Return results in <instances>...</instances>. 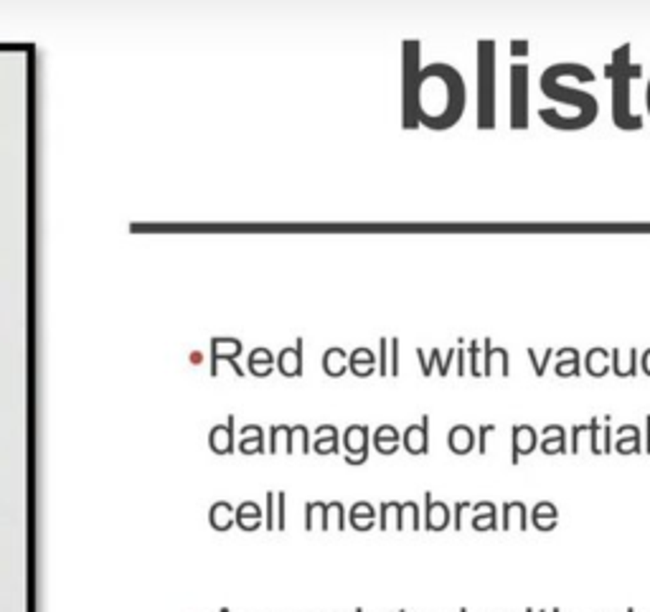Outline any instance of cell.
<instances>
[{"label":"cell","mask_w":650,"mask_h":612,"mask_svg":"<svg viewBox=\"0 0 650 612\" xmlns=\"http://www.w3.org/2000/svg\"><path fill=\"white\" fill-rule=\"evenodd\" d=\"M465 109V87L462 76L447 64H432L419 69L417 117L432 130L452 127Z\"/></svg>","instance_id":"obj_1"},{"label":"cell","mask_w":650,"mask_h":612,"mask_svg":"<svg viewBox=\"0 0 650 612\" xmlns=\"http://www.w3.org/2000/svg\"><path fill=\"white\" fill-rule=\"evenodd\" d=\"M613 79V120L620 130H638L643 117L630 112V79L643 74L638 64H630V46H622L613 54V64L605 71Z\"/></svg>","instance_id":"obj_2"},{"label":"cell","mask_w":650,"mask_h":612,"mask_svg":"<svg viewBox=\"0 0 650 612\" xmlns=\"http://www.w3.org/2000/svg\"><path fill=\"white\" fill-rule=\"evenodd\" d=\"M478 125L495 127V44L480 41L478 46Z\"/></svg>","instance_id":"obj_3"},{"label":"cell","mask_w":650,"mask_h":612,"mask_svg":"<svg viewBox=\"0 0 650 612\" xmlns=\"http://www.w3.org/2000/svg\"><path fill=\"white\" fill-rule=\"evenodd\" d=\"M417 95H419V41H404V112L402 122L407 130L417 127Z\"/></svg>","instance_id":"obj_4"},{"label":"cell","mask_w":650,"mask_h":612,"mask_svg":"<svg viewBox=\"0 0 650 612\" xmlns=\"http://www.w3.org/2000/svg\"><path fill=\"white\" fill-rule=\"evenodd\" d=\"M511 127L513 130L529 127V66L526 64L511 66Z\"/></svg>","instance_id":"obj_5"},{"label":"cell","mask_w":650,"mask_h":612,"mask_svg":"<svg viewBox=\"0 0 650 612\" xmlns=\"http://www.w3.org/2000/svg\"><path fill=\"white\" fill-rule=\"evenodd\" d=\"M541 89H543V95L549 97V100L564 102V104H572V107H579L582 114H587L589 120H594V114H597V100H594L592 95H584V92H579V89L564 87V84L549 79L546 74H543Z\"/></svg>","instance_id":"obj_6"},{"label":"cell","mask_w":650,"mask_h":612,"mask_svg":"<svg viewBox=\"0 0 650 612\" xmlns=\"http://www.w3.org/2000/svg\"><path fill=\"white\" fill-rule=\"evenodd\" d=\"M348 465H363L368 457V427L366 424H351L343 435Z\"/></svg>","instance_id":"obj_7"},{"label":"cell","mask_w":650,"mask_h":612,"mask_svg":"<svg viewBox=\"0 0 650 612\" xmlns=\"http://www.w3.org/2000/svg\"><path fill=\"white\" fill-rule=\"evenodd\" d=\"M538 445V432L531 424H513L511 429V462L513 465H518V457H524V455H531L534 450H536Z\"/></svg>","instance_id":"obj_8"},{"label":"cell","mask_w":650,"mask_h":612,"mask_svg":"<svg viewBox=\"0 0 650 612\" xmlns=\"http://www.w3.org/2000/svg\"><path fill=\"white\" fill-rule=\"evenodd\" d=\"M430 416L424 414L419 424H409L402 437V445L409 455H427L430 452Z\"/></svg>","instance_id":"obj_9"},{"label":"cell","mask_w":650,"mask_h":612,"mask_svg":"<svg viewBox=\"0 0 650 612\" xmlns=\"http://www.w3.org/2000/svg\"><path fill=\"white\" fill-rule=\"evenodd\" d=\"M424 529L427 531H445L450 526V521H452V516H450V505L442 503V500H435L432 498V493H424Z\"/></svg>","instance_id":"obj_10"},{"label":"cell","mask_w":650,"mask_h":612,"mask_svg":"<svg viewBox=\"0 0 650 612\" xmlns=\"http://www.w3.org/2000/svg\"><path fill=\"white\" fill-rule=\"evenodd\" d=\"M541 452L546 455H564L569 452L567 448V429L559 424H546L541 429Z\"/></svg>","instance_id":"obj_11"},{"label":"cell","mask_w":650,"mask_h":612,"mask_svg":"<svg viewBox=\"0 0 650 612\" xmlns=\"http://www.w3.org/2000/svg\"><path fill=\"white\" fill-rule=\"evenodd\" d=\"M447 445L455 455H467L475 448V432L467 424H455L447 435Z\"/></svg>","instance_id":"obj_12"},{"label":"cell","mask_w":650,"mask_h":612,"mask_svg":"<svg viewBox=\"0 0 650 612\" xmlns=\"http://www.w3.org/2000/svg\"><path fill=\"white\" fill-rule=\"evenodd\" d=\"M373 366H376V356L368 351V348H356L354 354L348 356V371L366 379L373 373Z\"/></svg>","instance_id":"obj_13"},{"label":"cell","mask_w":650,"mask_h":612,"mask_svg":"<svg viewBox=\"0 0 650 612\" xmlns=\"http://www.w3.org/2000/svg\"><path fill=\"white\" fill-rule=\"evenodd\" d=\"M556 376L569 379V376H579V354L577 348H562L556 354V366H554Z\"/></svg>","instance_id":"obj_14"},{"label":"cell","mask_w":650,"mask_h":612,"mask_svg":"<svg viewBox=\"0 0 650 612\" xmlns=\"http://www.w3.org/2000/svg\"><path fill=\"white\" fill-rule=\"evenodd\" d=\"M518 524V531L529 529V518H526V505L521 500H508L503 503V531H511Z\"/></svg>","instance_id":"obj_15"},{"label":"cell","mask_w":650,"mask_h":612,"mask_svg":"<svg viewBox=\"0 0 650 612\" xmlns=\"http://www.w3.org/2000/svg\"><path fill=\"white\" fill-rule=\"evenodd\" d=\"M351 526H354L356 531H368L373 529V521H376V508H373L371 503H366V500H359V503H354V508H351Z\"/></svg>","instance_id":"obj_16"},{"label":"cell","mask_w":650,"mask_h":612,"mask_svg":"<svg viewBox=\"0 0 650 612\" xmlns=\"http://www.w3.org/2000/svg\"><path fill=\"white\" fill-rule=\"evenodd\" d=\"M483 346H486V361H483V376H490L493 373V364H495V359H498V368L503 376H508L511 373V368H508V351L505 348H495L490 341H483Z\"/></svg>","instance_id":"obj_17"},{"label":"cell","mask_w":650,"mask_h":612,"mask_svg":"<svg viewBox=\"0 0 650 612\" xmlns=\"http://www.w3.org/2000/svg\"><path fill=\"white\" fill-rule=\"evenodd\" d=\"M610 368L618 373L620 379H630V376H635V373H638V348H630V354H627V364H622V359H620V348H615L613 354H610Z\"/></svg>","instance_id":"obj_18"},{"label":"cell","mask_w":650,"mask_h":612,"mask_svg":"<svg viewBox=\"0 0 650 612\" xmlns=\"http://www.w3.org/2000/svg\"><path fill=\"white\" fill-rule=\"evenodd\" d=\"M556 518H559L556 516V505L549 503V500H541L531 513V524L536 526L538 531H551L556 526Z\"/></svg>","instance_id":"obj_19"},{"label":"cell","mask_w":650,"mask_h":612,"mask_svg":"<svg viewBox=\"0 0 650 612\" xmlns=\"http://www.w3.org/2000/svg\"><path fill=\"white\" fill-rule=\"evenodd\" d=\"M303 341H297L295 348H287L279 356V368H282L284 376H300L303 373Z\"/></svg>","instance_id":"obj_20"},{"label":"cell","mask_w":650,"mask_h":612,"mask_svg":"<svg viewBox=\"0 0 650 612\" xmlns=\"http://www.w3.org/2000/svg\"><path fill=\"white\" fill-rule=\"evenodd\" d=\"M346 351L343 348H328L325 351V356H323V368H325V373L328 376H333V379H338V376H343V373L348 371V364H346Z\"/></svg>","instance_id":"obj_21"},{"label":"cell","mask_w":650,"mask_h":612,"mask_svg":"<svg viewBox=\"0 0 650 612\" xmlns=\"http://www.w3.org/2000/svg\"><path fill=\"white\" fill-rule=\"evenodd\" d=\"M315 452L318 455H330L338 452V429L333 424H323L315 432Z\"/></svg>","instance_id":"obj_22"},{"label":"cell","mask_w":650,"mask_h":612,"mask_svg":"<svg viewBox=\"0 0 650 612\" xmlns=\"http://www.w3.org/2000/svg\"><path fill=\"white\" fill-rule=\"evenodd\" d=\"M584 368H587L592 376H605L607 371H610V351L607 348H592L587 354V359H584Z\"/></svg>","instance_id":"obj_23"},{"label":"cell","mask_w":650,"mask_h":612,"mask_svg":"<svg viewBox=\"0 0 650 612\" xmlns=\"http://www.w3.org/2000/svg\"><path fill=\"white\" fill-rule=\"evenodd\" d=\"M407 526H411V531H419V526H422V521H419V505L414 503V500L399 503L397 531H404Z\"/></svg>","instance_id":"obj_24"},{"label":"cell","mask_w":650,"mask_h":612,"mask_svg":"<svg viewBox=\"0 0 650 612\" xmlns=\"http://www.w3.org/2000/svg\"><path fill=\"white\" fill-rule=\"evenodd\" d=\"M475 518H473V529L475 531H495V505L493 503H475L473 505Z\"/></svg>","instance_id":"obj_25"},{"label":"cell","mask_w":650,"mask_h":612,"mask_svg":"<svg viewBox=\"0 0 650 612\" xmlns=\"http://www.w3.org/2000/svg\"><path fill=\"white\" fill-rule=\"evenodd\" d=\"M397 516H399V503H397V500H384V503H381L379 529L381 531L397 529Z\"/></svg>","instance_id":"obj_26"},{"label":"cell","mask_w":650,"mask_h":612,"mask_svg":"<svg viewBox=\"0 0 650 612\" xmlns=\"http://www.w3.org/2000/svg\"><path fill=\"white\" fill-rule=\"evenodd\" d=\"M333 524H335V531L346 529V511H343V503H338V500L328 503V531L333 529Z\"/></svg>","instance_id":"obj_27"},{"label":"cell","mask_w":650,"mask_h":612,"mask_svg":"<svg viewBox=\"0 0 650 612\" xmlns=\"http://www.w3.org/2000/svg\"><path fill=\"white\" fill-rule=\"evenodd\" d=\"M529 359H531V364H534V371H536V376H543V373H546V364L554 359V348H546L541 359H536V351H534V348H529Z\"/></svg>","instance_id":"obj_28"},{"label":"cell","mask_w":650,"mask_h":612,"mask_svg":"<svg viewBox=\"0 0 650 612\" xmlns=\"http://www.w3.org/2000/svg\"><path fill=\"white\" fill-rule=\"evenodd\" d=\"M587 432H589V448H592L594 455H600L602 448H600V419H597V416H592V419H589Z\"/></svg>","instance_id":"obj_29"},{"label":"cell","mask_w":650,"mask_h":612,"mask_svg":"<svg viewBox=\"0 0 650 612\" xmlns=\"http://www.w3.org/2000/svg\"><path fill=\"white\" fill-rule=\"evenodd\" d=\"M373 442H402V437H399V432L392 424H381L376 429V435H373Z\"/></svg>","instance_id":"obj_30"},{"label":"cell","mask_w":650,"mask_h":612,"mask_svg":"<svg viewBox=\"0 0 650 612\" xmlns=\"http://www.w3.org/2000/svg\"><path fill=\"white\" fill-rule=\"evenodd\" d=\"M615 450H618L620 455L640 452V437H627V440H618V442H615Z\"/></svg>","instance_id":"obj_31"},{"label":"cell","mask_w":650,"mask_h":612,"mask_svg":"<svg viewBox=\"0 0 650 612\" xmlns=\"http://www.w3.org/2000/svg\"><path fill=\"white\" fill-rule=\"evenodd\" d=\"M389 376H399V338H389Z\"/></svg>","instance_id":"obj_32"},{"label":"cell","mask_w":650,"mask_h":612,"mask_svg":"<svg viewBox=\"0 0 650 612\" xmlns=\"http://www.w3.org/2000/svg\"><path fill=\"white\" fill-rule=\"evenodd\" d=\"M467 351H470V373H473L475 379H480V376H483V371H480V368H478L480 343H478V341H470V348H467Z\"/></svg>","instance_id":"obj_33"},{"label":"cell","mask_w":650,"mask_h":612,"mask_svg":"<svg viewBox=\"0 0 650 612\" xmlns=\"http://www.w3.org/2000/svg\"><path fill=\"white\" fill-rule=\"evenodd\" d=\"M386 354H389V338H381V348H379V373L381 376H389V361H386Z\"/></svg>","instance_id":"obj_34"},{"label":"cell","mask_w":650,"mask_h":612,"mask_svg":"<svg viewBox=\"0 0 650 612\" xmlns=\"http://www.w3.org/2000/svg\"><path fill=\"white\" fill-rule=\"evenodd\" d=\"M493 424H483V427H478V452L480 455H486L488 452V445H486V440H488V435L493 432Z\"/></svg>","instance_id":"obj_35"},{"label":"cell","mask_w":650,"mask_h":612,"mask_svg":"<svg viewBox=\"0 0 650 612\" xmlns=\"http://www.w3.org/2000/svg\"><path fill=\"white\" fill-rule=\"evenodd\" d=\"M467 500H462V503H455V508H452V526H455V531H460L462 529V508H467Z\"/></svg>","instance_id":"obj_36"},{"label":"cell","mask_w":650,"mask_h":612,"mask_svg":"<svg viewBox=\"0 0 650 612\" xmlns=\"http://www.w3.org/2000/svg\"><path fill=\"white\" fill-rule=\"evenodd\" d=\"M582 432H584V424H574V427H572V445H569V452H579Z\"/></svg>","instance_id":"obj_37"},{"label":"cell","mask_w":650,"mask_h":612,"mask_svg":"<svg viewBox=\"0 0 650 612\" xmlns=\"http://www.w3.org/2000/svg\"><path fill=\"white\" fill-rule=\"evenodd\" d=\"M627 437H640V429L635 424H622L618 429V440H627Z\"/></svg>","instance_id":"obj_38"},{"label":"cell","mask_w":650,"mask_h":612,"mask_svg":"<svg viewBox=\"0 0 650 612\" xmlns=\"http://www.w3.org/2000/svg\"><path fill=\"white\" fill-rule=\"evenodd\" d=\"M381 455H394L399 450V442H373Z\"/></svg>","instance_id":"obj_39"},{"label":"cell","mask_w":650,"mask_h":612,"mask_svg":"<svg viewBox=\"0 0 650 612\" xmlns=\"http://www.w3.org/2000/svg\"><path fill=\"white\" fill-rule=\"evenodd\" d=\"M640 366H643L645 376H650V348L648 351H643V356H640Z\"/></svg>","instance_id":"obj_40"},{"label":"cell","mask_w":650,"mask_h":612,"mask_svg":"<svg viewBox=\"0 0 650 612\" xmlns=\"http://www.w3.org/2000/svg\"><path fill=\"white\" fill-rule=\"evenodd\" d=\"M457 373H465V351L457 348Z\"/></svg>","instance_id":"obj_41"},{"label":"cell","mask_w":650,"mask_h":612,"mask_svg":"<svg viewBox=\"0 0 650 612\" xmlns=\"http://www.w3.org/2000/svg\"><path fill=\"white\" fill-rule=\"evenodd\" d=\"M645 429H648V432H645V450L643 452L650 455V416H645Z\"/></svg>","instance_id":"obj_42"},{"label":"cell","mask_w":650,"mask_h":612,"mask_svg":"<svg viewBox=\"0 0 650 612\" xmlns=\"http://www.w3.org/2000/svg\"><path fill=\"white\" fill-rule=\"evenodd\" d=\"M513 54H526V41H513Z\"/></svg>","instance_id":"obj_43"},{"label":"cell","mask_w":650,"mask_h":612,"mask_svg":"<svg viewBox=\"0 0 650 612\" xmlns=\"http://www.w3.org/2000/svg\"><path fill=\"white\" fill-rule=\"evenodd\" d=\"M648 109H650V87H648Z\"/></svg>","instance_id":"obj_44"},{"label":"cell","mask_w":650,"mask_h":612,"mask_svg":"<svg viewBox=\"0 0 650 612\" xmlns=\"http://www.w3.org/2000/svg\"><path fill=\"white\" fill-rule=\"evenodd\" d=\"M625 612H635V610H632V607H627V610H625Z\"/></svg>","instance_id":"obj_45"},{"label":"cell","mask_w":650,"mask_h":612,"mask_svg":"<svg viewBox=\"0 0 650 612\" xmlns=\"http://www.w3.org/2000/svg\"><path fill=\"white\" fill-rule=\"evenodd\" d=\"M551 612H559V607H556V610H551Z\"/></svg>","instance_id":"obj_46"},{"label":"cell","mask_w":650,"mask_h":612,"mask_svg":"<svg viewBox=\"0 0 650 612\" xmlns=\"http://www.w3.org/2000/svg\"><path fill=\"white\" fill-rule=\"evenodd\" d=\"M460 612H467V610H465V607H462V610H460Z\"/></svg>","instance_id":"obj_47"},{"label":"cell","mask_w":650,"mask_h":612,"mask_svg":"<svg viewBox=\"0 0 650 612\" xmlns=\"http://www.w3.org/2000/svg\"><path fill=\"white\" fill-rule=\"evenodd\" d=\"M399 612H404V610H399Z\"/></svg>","instance_id":"obj_48"},{"label":"cell","mask_w":650,"mask_h":612,"mask_svg":"<svg viewBox=\"0 0 650 612\" xmlns=\"http://www.w3.org/2000/svg\"><path fill=\"white\" fill-rule=\"evenodd\" d=\"M356 612H361V610H356Z\"/></svg>","instance_id":"obj_49"}]
</instances>
